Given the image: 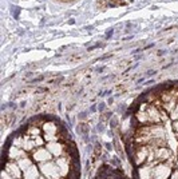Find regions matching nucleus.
Masks as SVG:
<instances>
[{
    "label": "nucleus",
    "instance_id": "obj_1",
    "mask_svg": "<svg viewBox=\"0 0 178 179\" xmlns=\"http://www.w3.org/2000/svg\"><path fill=\"white\" fill-rule=\"evenodd\" d=\"M30 156L34 159V162L38 164V163H43V162H48V160L54 159L52 154L46 148V146L43 147H38V148L32 150L30 152Z\"/></svg>",
    "mask_w": 178,
    "mask_h": 179
},
{
    "label": "nucleus",
    "instance_id": "obj_2",
    "mask_svg": "<svg viewBox=\"0 0 178 179\" xmlns=\"http://www.w3.org/2000/svg\"><path fill=\"white\" fill-rule=\"evenodd\" d=\"M1 179H16L14 178V176H11L10 174H7L6 171H3V174H1Z\"/></svg>",
    "mask_w": 178,
    "mask_h": 179
}]
</instances>
